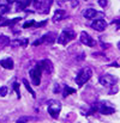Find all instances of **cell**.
<instances>
[{
    "label": "cell",
    "mask_w": 120,
    "mask_h": 123,
    "mask_svg": "<svg viewBox=\"0 0 120 123\" xmlns=\"http://www.w3.org/2000/svg\"><path fill=\"white\" fill-rule=\"evenodd\" d=\"M34 1V6L35 8L40 12V13H48L50 5L53 2V0H33Z\"/></svg>",
    "instance_id": "277c9868"
},
{
    "label": "cell",
    "mask_w": 120,
    "mask_h": 123,
    "mask_svg": "<svg viewBox=\"0 0 120 123\" xmlns=\"http://www.w3.org/2000/svg\"><path fill=\"white\" fill-rule=\"evenodd\" d=\"M99 1V4L102 6V7H106V5H107V0H97Z\"/></svg>",
    "instance_id": "cb8c5ba5"
},
{
    "label": "cell",
    "mask_w": 120,
    "mask_h": 123,
    "mask_svg": "<svg viewBox=\"0 0 120 123\" xmlns=\"http://www.w3.org/2000/svg\"><path fill=\"white\" fill-rule=\"evenodd\" d=\"M0 66H2L5 69H13L14 63H13V60L12 59L6 57V59H4V60L0 61Z\"/></svg>",
    "instance_id": "5bb4252c"
},
{
    "label": "cell",
    "mask_w": 120,
    "mask_h": 123,
    "mask_svg": "<svg viewBox=\"0 0 120 123\" xmlns=\"http://www.w3.org/2000/svg\"><path fill=\"white\" fill-rule=\"evenodd\" d=\"M75 37H76V35L72 30H64L58 37V43H60L63 45H66L72 40H75Z\"/></svg>",
    "instance_id": "5b68a950"
},
{
    "label": "cell",
    "mask_w": 120,
    "mask_h": 123,
    "mask_svg": "<svg viewBox=\"0 0 120 123\" xmlns=\"http://www.w3.org/2000/svg\"><path fill=\"white\" fill-rule=\"evenodd\" d=\"M55 41V34L54 32H48L46 35H43L40 40L34 42V45H40V44H43V43H53Z\"/></svg>",
    "instance_id": "9c48e42d"
},
{
    "label": "cell",
    "mask_w": 120,
    "mask_h": 123,
    "mask_svg": "<svg viewBox=\"0 0 120 123\" xmlns=\"http://www.w3.org/2000/svg\"><path fill=\"white\" fill-rule=\"evenodd\" d=\"M23 84L25 85V88H27V90H28V91H29V92L31 93V96H33V97L35 98V97H36V94H35V92H34V90L31 88V86L29 85V81H28L27 79H23Z\"/></svg>",
    "instance_id": "ac0fdd59"
},
{
    "label": "cell",
    "mask_w": 120,
    "mask_h": 123,
    "mask_svg": "<svg viewBox=\"0 0 120 123\" xmlns=\"http://www.w3.org/2000/svg\"><path fill=\"white\" fill-rule=\"evenodd\" d=\"M91 75H92V71H91L90 67H84V68H82L79 72H78L77 77H76L77 85H78V86H83L85 82L91 78Z\"/></svg>",
    "instance_id": "6da1fadb"
},
{
    "label": "cell",
    "mask_w": 120,
    "mask_h": 123,
    "mask_svg": "<svg viewBox=\"0 0 120 123\" xmlns=\"http://www.w3.org/2000/svg\"><path fill=\"white\" fill-rule=\"evenodd\" d=\"M71 6H72V7L78 6V0H71Z\"/></svg>",
    "instance_id": "d4e9b609"
},
{
    "label": "cell",
    "mask_w": 120,
    "mask_h": 123,
    "mask_svg": "<svg viewBox=\"0 0 120 123\" xmlns=\"http://www.w3.org/2000/svg\"><path fill=\"white\" fill-rule=\"evenodd\" d=\"M100 84L105 87H112L115 84V78L112 74H103L100 77Z\"/></svg>",
    "instance_id": "ba28073f"
},
{
    "label": "cell",
    "mask_w": 120,
    "mask_h": 123,
    "mask_svg": "<svg viewBox=\"0 0 120 123\" xmlns=\"http://www.w3.org/2000/svg\"><path fill=\"white\" fill-rule=\"evenodd\" d=\"M13 88H14V91H16V93H17V96H18V98H21V91H19V84H18V82H14V84H13Z\"/></svg>",
    "instance_id": "7402d4cb"
},
{
    "label": "cell",
    "mask_w": 120,
    "mask_h": 123,
    "mask_svg": "<svg viewBox=\"0 0 120 123\" xmlns=\"http://www.w3.org/2000/svg\"><path fill=\"white\" fill-rule=\"evenodd\" d=\"M40 67L42 71H44V72H48V73H52V71H53V63H52V61L50 60H42L40 63Z\"/></svg>",
    "instance_id": "8fae6325"
},
{
    "label": "cell",
    "mask_w": 120,
    "mask_h": 123,
    "mask_svg": "<svg viewBox=\"0 0 120 123\" xmlns=\"http://www.w3.org/2000/svg\"><path fill=\"white\" fill-rule=\"evenodd\" d=\"M66 11L65 10H56L55 11V13H54V16H53V22L54 23H58V22H60V20H63L64 18H66Z\"/></svg>",
    "instance_id": "4fadbf2b"
},
{
    "label": "cell",
    "mask_w": 120,
    "mask_h": 123,
    "mask_svg": "<svg viewBox=\"0 0 120 123\" xmlns=\"http://www.w3.org/2000/svg\"><path fill=\"white\" fill-rule=\"evenodd\" d=\"M13 47H25L28 44V40H21V38H17L14 41L10 42Z\"/></svg>",
    "instance_id": "2e32d148"
},
{
    "label": "cell",
    "mask_w": 120,
    "mask_h": 123,
    "mask_svg": "<svg viewBox=\"0 0 120 123\" xmlns=\"http://www.w3.org/2000/svg\"><path fill=\"white\" fill-rule=\"evenodd\" d=\"M31 1H33V0H17L18 10H25V8L30 5Z\"/></svg>",
    "instance_id": "9a60e30c"
},
{
    "label": "cell",
    "mask_w": 120,
    "mask_h": 123,
    "mask_svg": "<svg viewBox=\"0 0 120 123\" xmlns=\"http://www.w3.org/2000/svg\"><path fill=\"white\" fill-rule=\"evenodd\" d=\"M79 40H80V42H82L84 45H86V47H95V45H96V41H95L88 32H85V31H82V32H80Z\"/></svg>",
    "instance_id": "52a82bcc"
},
{
    "label": "cell",
    "mask_w": 120,
    "mask_h": 123,
    "mask_svg": "<svg viewBox=\"0 0 120 123\" xmlns=\"http://www.w3.org/2000/svg\"><path fill=\"white\" fill-rule=\"evenodd\" d=\"M95 111H99L100 114H103V115H111L115 111V108L111 105V103H107V102H101V103H97L94 108Z\"/></svg>",
    "instance_id": "3957f363"
},
{
    "label": "cell",
    "mask_w": 120,
    "mask_h": 123,
    "mask_svg": "<svg viewBox=\"0 0 120 123\" xmlns=\"http://www.w3.org/2000/svg\"><path fill=\"white\" fill-rule=\"evenodd\" d=\"M91 28H92L94 30L99 31V32H102V31L106 30V28H107V23H106L105 19L99 18V19H95V20L91 23Z\"/></svg>",
    "instance_id": "30bf717a"
},
{
    "label": "cell",
    "mask_w": 120,
    "mask_h": 123,
    "mask_svg": "<svg viewBox=\"0 0 120 123\" xmlns=\"http://www.w3.org/2000/svg\"><path fill=\"white\" fill-rule=\"evenodd\" d=\"M0 1H1V0H0Z\"/></svg>",
    "instance_id": "83f0119b"
},
{
    "label": "cell",
    "mask_w": 120,
    "mask_h": 123,
    "mask_svg": "<svg viewBox=\"0 0 120 123\" xmlns=\"http://www.w3.org/2000/svg\"><path fill=\"white\" fill-rule=\"evenodd\" d=\"M10 44V38L5 35H0V47H5Z\"/></svg>",
    "instance_id": "e0dca14e"
},
{
    "label": "cell",
    "mask_w": 120,
    "mask_h": 123,
    "mask_svg": "<svg viewBox=\"0 0 120 123\" xmlns=\"http://www.w3.org/2000/svg\"><path fill=\"white\" fill-rule=\"evenodd\" d=\"M34 25H35V20H29V22H25V23H24L23 28H24V29H28V28L34 26Z\"/></svg>",
    "instance_id": "44dd1931"
},
{
    "label": "cell",
    "mask_w": 120,
    "mask_h": 123,
    "mask_svg": "<svg viewBox=\"0 0 120 123\" xmlns=\"http://www.w3.org/2000/svg\"><path fill=\"white\" fill-rule=\"evenodd\" d=\"M76 91L73 90V88H71V87H69V86H65V88H64V91H63V96L64 97H67V96H70L71 93H75Z\"/></svg>",
    "instance_id": "d6986e66"
},
{
    "label": "cell",
    "mask_w": 120,
    "mask_h": 123,
    "mask_svg": "<svg viewBox=\"0 0 120 123\" xmlns=\"http://www.w3.org/2000/svg\"><path fill=\"white\" fill-rule=\"evenodd\" d=\"M30 120H31L30 117H23V118H19L17 122H24V121H30Z\"/></svg>",
    "instance_id": "484cf974"
},
{
    "label": "cell",
    "mask_w": 120,
    "mask_h": 123,
    "mask_svg": "<svg viewBox=\"0 0 120 123\" xmlns=\"http://www.w3.org/2000/svg\"><path fill=\"white\" fill-rule=\"evenodd\" d=\"M41 73H42V69H41L39 63H37L34 68H31L30 72H29L30 78H31V82H33L35 86H39L41 84Z\"/></svg>",
    "instance_id": "8992f818"
},
{
    "label": "cell",
    "mask_w": 120,
    "mask_h": 123,
    "mask_svg": "<svg viewBox=\"0 0 120 123\" xmlns=\"http://www.w3.org/2000/svg\"><path fill=\"white\" fill-rule=\"evenodd\" d=\"M7 91H8V90H7V87H6V86L0 87V96H1V97H5V96L7 94Z\"/></svg>",
    "instance_id": "603a6c76"
},
{
    "label": "cell",
    "mask_w": 120,
    "mask_h": 123,
    "mask_svg": "<svg viewBox=\"0 0 120 123\" xmlns=\"http://www.w3.org/2000/svg\"><path fill=\"white\" fill-rule=\"evenodd\" d=\"M59 91H60V86L56 84V85H55V88H54V92H59Z\"/></svg>",
    "instance_id": "4316f807"
},
{
    "label": "cell",
    "mask_w": 120,
    "mask_h": 123,
    "mask_svg": "<svg viewBox=\"0 0 120 123\" xmlns=\"http://www.w3.org/2000/svg\"><path fill=\"white\" fill-rule=\"evenodd\" d=\"M47 109H48V114L53 117V118H56L61 111V103L59 100H55V99H50L48 102V105H47Z\"/></svg>",
    "instance_id": "7a4b0ae2"
},
{
    "label": "cell",
    "mask_w": 120,
    "mask_h": 123,
    "mask_svg": "<svg viewBox=\"0 0 120 123\" xmlns=\"http://www.w3.org/2000/svg\"><path fill=\"white\" fill-rule=\"evenodd\" d=\"M8 11H10V10H8L7 4H0V16H2V14L7 13Z\"/></svg>",
    "instance_id": "ffe728a7"
},
{
    "label": "cell",
    "mask_w": 120,
    "mask_h": 123,
    "mask_svg": "<svg viewBox=\"0 0 120 123\" xmlns=\"http://www.w3.org/2000/svg\"><path fill=\"white\" fill-rule=\"evenodd\" d=\"M99 14L100 13L96 10H94V8H86V10L83 11V17L86 18V19H95Z\"/></svg>",
    "instance_id": "7c38bea8"
}]
</instances>
